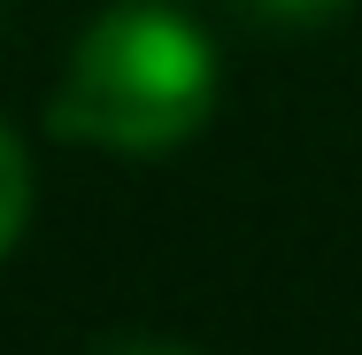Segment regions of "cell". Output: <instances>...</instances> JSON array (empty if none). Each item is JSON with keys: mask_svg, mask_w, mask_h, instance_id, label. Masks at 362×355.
Listing matches in <instances>:
<instances>
[{"mask_svg": "<svg viewBox=\"0 0 362 355\" xmlns=\"http://www.w3.org/2000/svg\"><path fill=\"white\" fill-rule=\"evenodd\" d=\"M223 93L216 39L170 0H116L85 23L54 85V140L100 154H170L185 147Z\"/></svg>", "mask_w": 362, "mask_h": 355, "instance_id": "1", "label": "cell"}, {"mask_svg": "<svg viewBox=\"0 0 362 355\" xmlns=\"http://www.w3.org/2000/svg\"><path fill=\"white\" fill-rule=\"evenodd\" d=\"M31 193H39L31 154H23V140L0 124V263L16 255V240H23V224H31Z\"/></svg>", "mask_w": 362, "mask_h": 355, "instance_id": "2", "label": "cell"}, {"mask_svg": "<svg viewBox=\"0 0 362 355\" xmlns=\"http://www.w3.org/2000/svg\"><path fill=\"white\" fill-rule=\"evenodd\" d=\"M262 23H324V16H339V8H355V0H247Z\"/></svg>", "mask_w": 362, "mask_h": 355, "instance_id": "3", "label": "cell"}, {"mask_svg": "<svg viewBox=\"0 0 362 355\" xmlns=\"http://www.w3.org/2000/svg\"><path fill=\"white\" fill-rule=\"evenodd\" d=\"M108 355H193V348H177V340H116Z\"/></svg>", "mask_w": 362, "mask_h": 355, "instance_id": "4", "label": "cell"}]
</instances>
